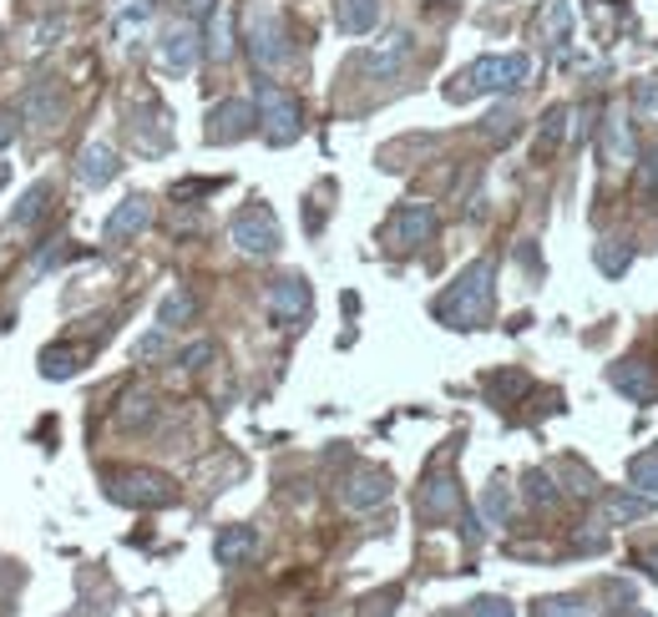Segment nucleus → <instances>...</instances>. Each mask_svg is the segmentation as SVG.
<instances>
[{
	"label": "nucleus",
	"mask_w": 658,
	"mask_h": 617,
	"mask_svg": "<svg viewBox=\"0 0 658 617\" xmlns=\"http://www.w3.org/2000/svg\"><path fill=\"white\" fill-rule=\"evenodd\" d=\"M497 263L476 259L472 268H461V278L451 284L441 299H435V319L451 329H481L491 319V304H497Z\"/></svg>",
	"instance_id": "f257e3e1"
},
{
	"label": "nucleus",
	"mask_w": 658,
	"mask_h": 617,
	"mask_svg": "<svg viewBox=\"0 0 658 617\" xmlns=\"http://www.w3.org/2000/svg\"><path fill=\"white\" fill-rule=\"evenodd\" d=\"M532 77V56L526 52H507V56H476L466 71L446 87L451 102H472V96H491V92H517Z\"/></svg>",
	"instance_id": "f03ea898"
},
{
	"label": "nucleus",
	"mask_w": 658,
	"mask_h": 617,
	"mask_svg": "<svg viewBox=\"0 0 658 617\" xmlns=\"http://www.w3.org/2000/svg\"><path fill=\"white\" fill-rule=\"evenodd\" d=\"M243 41H249V56L259 71H279V66L290 61V31H284V11H279L274 0H249Z\"/></svg>",
	"instance_id": "7ed1b4c3"
},
{
	"label": "nucleus",
	"mask_w": 658,
	"mask_h": 617,
	"mask_svg": "<svg viewBox=\"0 0 658 617\" xmlns=\"http://www.w3.org/2000/svg\"><path fill=\"white\" fill-rule=\"evenodd\" d=\"M259 127L269 147H290L304 132V106L294 92H284L279 81H259Z\"/></svg>",
	"instance_id": "20e7f679"
},
{
	"label": "nucleus",
	"mask_w": 658,
	"mask_h": 617,
	"mask_svg": "<svg viewBox=\"0 0 658 617\" xmlns=\"http://www.w3.org/2000/svg\"><path fill=\"white\" fill-rule=\"evenodd\" d=\"M106 496L117 506H172L178 487L162 471H112L106 476Z\"/></svg>",
	"instance_id": "39448f33"
},
{
	"label": "nucleus",
	"mask_w": 658,
	"mask_h": 617,
	"mask_svg": "<svg viewBox=\"0 0 658 617\" xmlns=\"http://www.w3.org/2000/svg\"><path fill=\"white\" fill-rule=\"evenodd\" d=\"M228 238H234V249L249 253V259H269V253H279V243H284V233H279V218L263 208V203H249L243 213H234Z\"/></svg>",
	"instance_id": "423d86ee"
},
{
	"label": "nucleus",
	"mask_w": 658,
	"mask_h": 617,
	"mask_svg": "<svg viewBox=\"0 0 658 617\" xmlns=\"http://www.w3.org/2000/svg\"><path fill=\"white\" fill-rule=\"evenodd\" d=\"M431 233H435L431 203H400V208L390 213V224H385V249L410 253V249H421V243H431Z\"/></svg>",
	"instance_id": "0eeeda50"
},
{
	"label": "nucleus",
	"mask_w": 658,
	"mask_h": 617,
	"mask_svg": "<svg viewBox=\"0 0 658 617\" xmlns=\"http://www.w3.org/2000/svg\"><path fill=\"white\" fill-rule=\"evenodd\" d=\"M416 512H421V522H431V526L456 522L461 516V487H456V476H451L446 460H435V471L426 476L421 496H416Z\"/></svg>",
	"instance_id": "6e6552de"
},
{
	"label": "nucleus",
	"mask_w": 658,
	"mask_h": 617,
	"mask_svg": "<svg viewBox=\"0 0 658 617\" xmlns=\"http://www.w3.org/2000/svg\"><path fill=\"white\" fill-rule=\"evenodd\" d=\"M197 56H203V36H197V26H193V21H172V26L162 31V41H158L162 71L188 77V71L197 66Z\"/></svg>",
	"instance_id": "1a4fd4ad"
},
{
	"label": "nucleus",
	"mask_w": 658,
	"mask_h": 617,
	"mask_svg": "<svg viewBox=\"0 0 658 617\" xmlns=\"http://www.w3.org/2000/svg\"><path fill=\"white\" fill-rule=\"evenodd\" d=\"M309 309H315V294H309V278H299V274H284V278H274V284H269V315H274L284 329L304 324V319H309Z\"/></svg>",
	"instance_id": "9d476101"
},
{
	"label": "nucleus",
	"mask_w": 658,
	"mask_h": 617,
	"mask_svg": "<svg viewBox=\"0 0 658 617\" xmlns=\"http://www.w3.org/2000/svg\"><path fill=\"white\" fill-rule=\"evenodd\" d=\"M390 487H395L390 471H381V466H355V471L344 476L340 496L350 512H370V506H385V501H390Z\"/></svg>",
	"instance_id": "9b49d317"
},
{
	"label": "nucleus",
	"mask_w": 658,
	"mask_h": 617,
	"mask_svg": "<svg viewBox=\"0 0 658 617\" xmlns=\"http://www.w3.org/2000/svg\"><path fill=\"white\" fill-rule=\"evenodd\" d=\"M147 224H152V197H147V193H132V197H122L117 208L106 213L102 238H106V243H127V238H137Z\"/></svg>",
	"instance_id": "f8f14e48"
},
{
	"label": "nucleus",
	"mask_w": 658,
	"mask_h": 617,
	"mask_svg": "<svg viewBox=\"0 0 658 617\" xmlns=\"http://www.w3.org/2000/svg\"><path fill=\"white\" fill-rule=\"evenodd\" d=\"M253 117H259V112H253L249 102H218L208 112V142L213 147H228V142H243V137H249L253 132Z\"/></svg>",
	"instance_id": "ddd939ff"
},
{
	"label": "nucleus",
	"mask_w": 658,
	"mask_h": 617,
	"mask_svg": "<svg viewBox=\"0 0 658 617\" xmlns=\"http://www.w3.org/2000/svg\"><path fill=\"white\" fill-rule=\"evenodd\" d=\"M117 172H122V162H117V152H112L106 142H87V147H81L77 178H81L87 187H106L112 178H117Z\"/></svg>",
	"instance_id": "4468645a"
},
{
	"label": "nucleus",
	"mask_w": 658,
	"mask_h": 617,
	"mask_svg": "<svg viewBox=\"0 0 658 617\" xmlns=\"http://www.w3.org/2000/svg\"><path fill=\"white\" fill-rule=\"evenodd\" d=\"M381 11H385V0H334V26L344 36H370V31L381 26Z\"/></svg>",
	"instance_id": "2eb2a0df"
},
{
	"label": "nucleus",
	"mask_w": 658,
	"mask_h": 617,
	"mask_svg": "<svg viewBox=\"0 0 658 617\" xmlns=\"http://www.w3.org/2000/svg\"><path fill=\"white\" fill-rule=\"evenodd\" d=\"M253 552H259V532H253V526H224V532H218V541H213V557H218V567H243Z\"/></svg>",
	"instance_id": "dca6fc26"
},
{
	"label": "nucleus",
	"mask_w": 658,
	"mask_h": 617,
	"mask_svg": "<svg viewBox=\"0 0 658 617\" xmlns=\"http://www.w3.org/2000/svg\"><path fill=\"white\" fill-rule=\"evenodd\" d=\"M613 385H619V390L628 395L633 405H654V395H658L654 369L638 365V359H623V365H613Z\"/></svg>",
	"instance_id": "f3484780"
},
{
	"label": "nucleus",
	"mask_w": 658,
	"mask_h": 617,
	"mask_svg": "<svg viewBox=\"0 0 658 617\" xmlns=\"http://www.w3.org/2000/svg\"><path fill=\"white\" fill-rule=\"evenodd\" d=\"M654 512L648 496H633V491H608L603 506H598V526H623V522H644Z\"/></svg>",
	"instance_id": "a211bd4d"
},
{
	"label": "nucleus",
	"mask_w": 658,
	"mask_h": 617,
	"mask_svg": "<svg viewBox=\"0 0 658 617\" xmlns=\"http://www.w3.org/2000/svg\"><path fill=\"white\" fill-rule=\"evenodd\" d=\"M132 142L143 147V152H168L172 147V127L158 106H152V117H147V112H132Z\"/></svg>",
	"instance_id": "6ab92c4d"
},
{
	"label": "nucleus",
	"mask_w": 658,
	"mask_h": 617,
	"mask_svg": "<svg viewBox=\"0 0 658 617\" xmlns=\"http://www.w3.org/2000/svg\"><path fill=\"white\" fill-rule=\"evenodd\" d=\"M203 56H208V61H218V66H224L228 56H234V11H228V5H213V15H208V41H203Z\"/></svg>",
	"instance_id": "aec40b11"
},
{
	"label": "nucleus",
	"mask_w": 658,
	"mask_h": 617,
	"mask_svg": "<svg viewBox=\"0 0 658 617\" xmlns=\"http://www.w3.org/2000/svg\"><path fill=\"white\" fill-rule=\"evenodd\" d=\"M52 197H56V183H52V178H36V183L26 187V197H21V208L11 213V224H5V228H11V233L31 228V224L41 218V213H46V203H52Z\"/></svg>",
	"instance_id": "412c9836"
},
{
	"label": "nucleus",
	"mask_w": 658,
	"mask_h": 617,
	"mask_svg": "<svg viewBox=\"0 0 658 617\" xmlns=\"http://www.w3.org/2000/svg\"><path fill=\"white\" fill-rule=\"evenodd\" d=\"M56 112H61V102H56V87H52V81H41V87H31L26 102H21V117L36 122V127H52Z\"/></svg>",
	"instance_id": "4be33fe9"
},
{
	"label": "nucleus",
	"mask_w": 658,
	"mask_h": 617,
	"mask_svg": "<svg viewBox=\"0 0 658 617\" xmlns=\"http://www.w3.org/2000/svg\"><path fill=\"white\" fill-rule=\"evenodd\" d=\"M77 369H81V350H71V344L41 350V375H46V380H71Z\"/></svg>",
	"instance_id": "5701e85b"
},
{
	"label": "nucleus",
	"mask_w": 658,
	"mask_h": 617,
	"mask_svg": "<svg viewBox=\"0 0 658 617\" xmlns=\"http://www.w3.org/2000/svg\"><path fill=\"white\" fill-rule=\"evenodd\" d=\"M193 315H197V299H193V294H188V289H172L168 299L158 304V324H162V329H178V324H188V319H193Z\"/></svg>",
	"instance_id": "b1692460"
},
{
	"label": "nucleus",
	"mask_w": 658,
	"mask_h": 617,
	"mask_svg": "<svg viewBox=\"0 0 658 617\" xmlns=\"http://www.w3.org/2000/svg\"><path fill=\"white\" fill-rule=\"evenodd\" d=\"M628 481L638 491H648V496H658V446L638 450V456L628 460Z\"/></svg>",
	"instance_id": "393cba45"
},
{
	"label": "nucleus",
	"mask_w": 658,
	"mask_h": 617,
	"mask_svg": "<svg viewBox=\"0 0 658 617\" xmlns=\"http://www.w3.org/2000/svg\"><path fill=\"white\" fill-rule=\"evenodd\" d=\"M481 516H487L491 526H507V516H512V487H507V481H491V487L481 491Z\"/></svg>",
	"instance_id": "a878e982"
},
{
	"label": "nucleus",
	"mask_w": 658,
	"mask_h": 617,
	"mask_svg": "<svg viewBox=\"0 0 658 617\" xmlns=\"http://www.w3.org/2000/svg\"><path fill=\"white\" fill-rule=\"evenodd\" d=\"M532 617H588V597H572V592H563V597H542V603L532 607Z\"/></svg>",
	"instance_id": "bb28decb"
},
{
	"label": "nucleus",
	"mask_w": 658,
	"mask_h": 617,
	"mask_svg": "<svg viewBox=\"0 0 658 617\" xmlns=\"http://www.w3.org/2000/svg\"><path fill=\"white\" fill-rule=\"evenodd\" d=\"M598 263H603V274H623L633 263V243H623V238H603L598 243Z\"/></svg>",
	"instance_id": "cd10ccee"
},
{
	"label": "nucleus",
	"mask_w": 658,
	"mask_h": 617,
	"mask_svg": "<svg viewBox=\"0 0 658 617\" xmlns=\"http://www.w3.org/2000/svg\"><path fill=\"white\" fill-rule=\"evenodd\" d=\"M406 52H410V36H406V31H395V36H390V46H385V52H375V61H370V66H375L381 77H390L395 66L406 61Z\"/></svg>",
	"instance_id": "c85d7f7f"
},
{
	"label": "nucleus",
	"mask_w": 658,
	"mask_h": 617,
	"mask_svg": "<svg viewBox=\"0 0 658 617\" xmlns=\"http://www.w3.org/2000/svg\"><path fill=\"white\" fill-rule=\"evenodd\" d=\"M608 152H613V162H628L633 158L628 122H623V112H613V117H608Z\"/></svg>",
	"instance_id": "c756f323"
},
{
	"label": "nucleus",
	"mask_w": 658,
	"mask_h": 617,
	"mask_svg": "<svg viewBox=\"0 0 658 617\" xmlns=\"http://www.w3.org/2000/svg\"><path fill=\"white\" fill-rule=\"evenodd\" d=\"M526 496L537 501V506H553V501H557V476H547V471H526Z\"/></svg>",
	"instance_id": "7c9ffc66"
},
{
	"label": "nucleus",
	"mask_w": 658,
	"mask_h": 617,
	"mask_svg": "<svg viewBox=\"0 0 658 617\" xmlns=\"http://www.w3.org/2000/svg\"><path fill=\"white\" fill-rule=\"evenodd\" d=\"M461 617H517V613H512L507 597H476V603H466V613Z\"/></svg>",
	"instance_id": "2f4dec72"
},
{
	"label": "nucleus",
	"mask_w": 658,
	"mask_h": 617,
	"mask_svg": "<svg viewBox=\"0 0 658 617\" xmlns=\"http://www.w3.org/2000/svg\"><path fill=\"white\" fill-rule=\"evenodd\" d=\"M117 421L127 425V431H132V425H147V421H152V400H147V395H132L127 410H122Z\"/></svg>",
	"instance_id": "473e14b6"
},
{
	"label": "nucleus",
	"mask_w": 658,
	"mask_h": 617,
	"mask_svg": "<svg viewBox=\"0 0 658 617\" xmlns=\"http://www.w3.org/2000/svg\"><path fill=\"white\" fill-rule=\"evenodd\" d=\"M162 334H168V329H152V334H143V340H137V344H132V355H137V359H158L162 355V350H168V340H162Z\"/></svg>",
	"instance_id": "72a5a7b5"
},
{
	"label": "nucleus",
	"mask_w": 658,
	"mask_h": 617,
	"mask_svg": "<svg viewBox=\"0 0 658 617\" xmlns=\"http://www.w3.org/2000/svg\"><path fill=\"white\" fill-rule=\"evenodd\" d=\"M147 15H152V5H147V0H132L127 11L117 15V31H122V36H127L132 26H147Z\"/></svg>",
	"instance_id": "f704fd0d"
},
{
	"label": "nucleus",
	"mask_w": 658,
	"mask_h": 617,
	"mask_svg": "<svg viewBox=\"0 0 658 617\" xmlns=\"http://www.w3.org/2000/svg\"><path fill=\"white\" fill-rule=\"evenodd\" d=\"M512 132H517V117H512V112H491V117H487V137H497V142H507Z\"/></svg>",
	"instance_id": "c9c22d12"
},
{
	"label": "nucleus",
	"mask_w": 658,
	"mask_h": 617,
	"mask_svg": "<svg viewBox=\"0 0 658 617\" xmlns=\"http://www.w3.org/2000/svg\"><path fill=\"white\" fill-rule=\"evenodd\" d=\"M563 122H567V106H553V112L542 117V137H547V142H557V137H563Z\"/></svg>",
	"instance_id": "e433bc0d"
},
{
	"label": "nucleus",
	"mask_w": 658,
	"mask_h": 617,
	"mask_svg": "<svg viewBox=\"0 0 658 617\" xmlns=\"http://www.w3.org/2000/svg\"><path fill=\"white\" fill-rule=\"evenodd\" d=\"M15 127H21V112H0V152L15 142Z\"/></svg>",
	"instance_id": "4c0bfd02"
},
{
	"label": "nucleus",
	"mask_w": 658,
	"mask_h": 617,
	"mask_svg": "<svg viewBox=\"0 0 658 617\" xmlns=\"http://www.w3.org/2000/svg\"><path fill=\"white\" fill-rule=\"evenodd\" d=\"M390 603H395V587L381 592V597H370V603H365V617H390Z\"/></svg>",
	"instance_id": "58836bf2"
},
{
	"label": "nucleus",
	"mask_w": 658,
	"mask_h": 617,
	"mask_svg": "<svg viewBox=\"0 0 658 617\" xmlns=\"http://www.w3.org/2000/svg\"><path fill=\"white\" fill-rule=\"evenodd\" d=\"M638 183L658 187V152H648V162H638Z\"/></svg>",
	"instance_id": "ea45409f"
},
{
	"label": "nucleus",
	"mask_w": 658,
	"mask_h": 617,
	"mask_svg": "<svg viewBox=\"0 0 658 617\" xmlns=\"http://www.w3.org/2000/svg\"><path fill=\"white\" fill-rule=\"evenodd\" d=\"M203 359H213V344H193V350H183V365L188 369H197Z\"/></svg>",
	"instance_id": "a19ab883"
},
{
	"label": "nucleus",
	"mask_w": 658,
	"mask_h": 617,
	"mask_svg": "<svg viewBox=\"0 0 658 617\" xmlns=\"http://www.w3.org/2000/svg\"><path fill=\"white\" fill-rule=\"evenodd\" d=\"M638 106H644V112H658V81H644V87H638Z\"/></svg>",
	"instance_id": "79ce46f5"
},
{
	"label": "nucleus",
	"mask_w": 658,
	"mask_h": 617,
	"mask_svg": "<svg viewBox=\"0 0 658 617\" xmlns=\"http://www.w3.org/2000/svg\"><path fill=\"white\" fill-rule=\"evenodd\" d=\"M213 5H218V0H183L188 15H213Z\"/></svg>",
	"instance_id": "37998d69"
},
{
	"label": "nucleus",
	"mask_w": 658,
	"mask_h": 617,
	"mask_svg": "<svg viewBox=\"0 0 658 617\" xmlns=\"http://www.w3.org/2000/svg\"><path fill=\"white\" fill-rule=\"evenodd\" d=\"M644 567H648V572H654V582H658V547H654V552L644 557Z\"/></svg>",
	"instance_id": "c03bdc74"
},
{
	"label": "nucleus",
	"mask_w": 658,
	"mask_h": 617,
	"mask_svg": "<svg viewBox=\"0 0 658 617\" xmlns=\"http://www.w3.org/2000/svg\"><path fill=\"white\" fill-rule=\"evenodd\" d=\"M5 183H11V168H5V162H0V187H5Z\"/></svg>",
	"instance_id": "a18cd8bd"
},
{
	"label": "nucleus",
	"mask_w": 658,
	"mask_h": 617,
	"mask_svg": "<svg viewBox=\"0 0 658 617\" xmlns=\"http://www.w3.org/2000/svg\"><path fill=\"white\" fill-rule=\"evenodd\" d=\"M81 617H102V613H81Z\"/></svg>",
	"instance_id": "49530a36"
}]
</instances>
